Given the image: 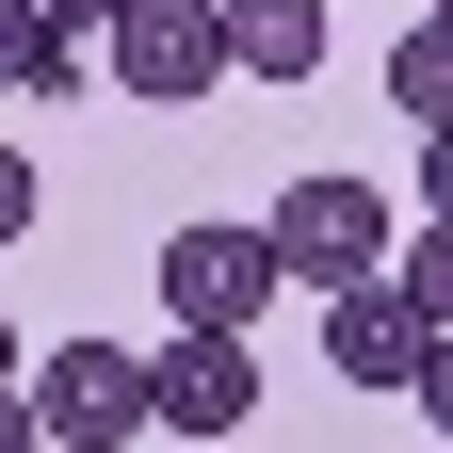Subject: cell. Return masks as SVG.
I'll use <instances>...</instances> for the list:
<instances>
[{"instance_id": "ba28073f", "label": "cell", "mask_w": 453, "mask_h": 453, "mask_svg": "<svg viewBox=\"0 0 453 453\" xmlns=\"http://www.w3.org/2000/svg\"><path fill=\"white\" fill-rule=\"evenodd\" d=\"M97 81V49L49 33V0H0V97H81Z\"/></svg>"}, {"instance_id": "8992f818", "label": "cell", "mask_w": 453, "mask_h": 453, "mask_svg": "<svg viewBox=\"0 0 453 453\" xmlns=\"http://www.w3.org/2000/svg\"><path fill=\"white\" fill-rule=\"evenodd\" d=\"M421 357H437V340H421V308L388 292V275L324 308V372H340V388H421Z\"/></svg>"}, {"instance_id": "5bb4252c", "label": "cell", "mask_w": 453, "mask_h": 453, "mask_svg": "<svg viewBox=\"0 0 453 453\" xmlns=\"http://www.w3.org/2000/svg\"><path fill=\"white\" fill-rule=\"evenodd\" d=\"M421 405H437V453H453V340H437V357H421Z\"/></svg>"}, {"instance_id": "4fadbf2b", "label": "cell", "mask_w": 453, "mask_h": 453, "mask_svg": "<svg viewBox=\"0 0 453 453\" xmlns=\"http://www.w3.org/2000/svg\"><path fill=\"white\" fill-rule=\"evenodd\" d=\"M421 226H453V130L421 146Z\"/></svg>"}, {"instance_id": "5b68a950", "label": "cell", "mask_w": 453, "mask_h": 453, "mask_svg": "<svg viewBox=\"0 0 453 453\" xmlns=\"http://www.w3.org/2000/svg\"><path fill=\"white\" fill-rule=\"evenodd\" d=\"M146 405H162V437L226 453L243 405H259V340H162V357H146Z\"/></svg>"}, {"instance_id": "277c9868", "label": "cell", "mask_w": 453, "mask_h": 453, "mask_svg": "<svg viewBox=\"0 0 453 453\" xmlns=\"http://www.w3.org/2000/svg\"><path fill=\"white\" fill-rule=\"evenodd\" d=\"M292 292V275H275V243L259 226H179V243H162V308H179V340H259V308Z\"/></svg>"}, {"instance_id": "52a82bcc", "label": "cell", "mask_w": 453, "mask_h": 453, "mask_svg": "<svg viewBox=\"0 0 453 453\" xmlns=\"http://www.w3.org/2000/svg\"><path fill=\"white\" fill-rule=\"evenodd\" d=\"M226 65L243 81H324V0H226Z\"/></svg>"}, {"instance_id": "7a4b0ae2", "label": "cell", "mask_w": 453, "mask_h": 453, "mask_svg": "<svg viewBox=\"0 0 453 453\" xmlns=\"http://www.w3.org/2000/svg\"><path fill=\"white\" fill-rule=\"evenodd\" d=\"M259 243H275V275H292V292H324V308H340V292H372V275L405 259L372 179H292V195L259 211Z\"/></svg>"}, {"instance_id": "e0dca14e", "label": "cell", "mask_w": 453, "mask_h": 453, "mask_svg": "<svg viewBox=\"0 0 453 453\" xmlns=\"http://www.w3.org/2000/svg\"><path fill=\"white\" fill-rule=\"evenodd\" d=\"M421 17H453V0H421Z\"/></svg>"}, {"instance_id": "2e32d148", "label": "cell", "mask_w": 453, "mask_h": 453, "mask_svg": "<svg viewBox=\"0 0 453 453\" xmlns=\"http://www.w3.org/2000/svg\"><path fill=\"white\" fill-rule=\"evenodd\" d=\"M17 372H33V357H17V324H0V388H17Z\"/></svg>"}, {"instance_id": "6da1fadb", "label": "cell", "mask_w": 453, "mask_h": 453, "mask_svg": "<svg viewBox=\"0 0 453 453\" xmlns=\"http://www.w3.org/2000/svg\"><path fill=\"white\" fill-rule=\"evenodd\" d=\"M17 405H33L49 453H130V437L162 421V405H146V357H130V340H97V324H81V340H49V357L17 372Z\"/></svg>"}, {"instance_id": "9a60e30c", "label": "cell", "mask_w": 453, "mask_h": 453, "mask_svg": "<svg viewBox=\"0 0 453 453\" xmlns=\"http://www.w3.org/2000/svg\"><path fill=\"white\" fill-rule=\"evenodd\" d=\"M0 453H49V437H33V405H17V388H0Z\"/></svg>"}, {"instance_id": "30bf717a", "label": "cell", "mask_w": 453, "mask_h": 453, "mask_svg": "<svg viewBox=\"0 0 453 453\" xmlns=\"http://www.w3.org/2000/svg\"><path fill=\"white\" fill-rule=\"evenodd\" d=\"M388 292H405V308H421V340H453V226H421V243H405V259H388Z\"/></svg>"}, {"instance_id": "7c38bea8", "label": "cell", "mask_w": 453, "mask_h": 453, "mask_svg": "<svg viewBox=\"0 0 453 453\" xmlns=\"http://www.w3.org/2000/svg\"><path fill=\"white\" fill-rule=\"evenodd\" d=\"M113 17H130V0H49V33H65V49H113Z\"/></svg>"}, {"instance_id": "8fae6325", "label": "cell", "mask_w": 453, "mask_h": 453, "mask_svg": "<svg viewBox=\"0 0 453 453\" xmlns=\"http://www.w3.org/2000/svg\"><path fill=\"white\" fill-rule=\"evenodd\" d=\"M33 211H49V179H33V146H0V243H17Z\"/></svg>"}, {"instance_id": "9c48e42d", "label": "cell", "mask_w": 453, "mask_h": 453, "mask_svg": "<svg viewBox=\"0 0 453 453\" xmlns=\"http://www.w3.org/2000/svg\"><path fill=\"white\" fill-rule=\"evenodd\" d=\"M388 97H405V113H421V146L453 130V17H421L405 49H388Z\"/></svg>"}, {"instance_id": "3957f363", "label": "cell", "mask_w": 453, "mask_h": 453, "mask_svg": "<svg viewBox=\"0 0 453 453\" xmlns=\"http://www.w3.org/2000/svg\"><path fill=\"white\" fill-rule=\"evenodd\" d=\"M97 65H113V97H146V113L226 97V0H130Z\"/></svg>"}]
</instances>
